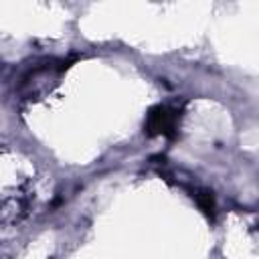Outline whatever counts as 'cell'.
<instances>
[{
    "label": "cell",
    "mask_w": 259,
    "mask_h": 259,
    "mask_svg": "<svg viewBox=\"0 0 259 259\" xmlns=\"http://www.w3.org/2000/svg\"><path fill=\"white\" fill-rule=\"evenodd\" d=\"M194 198H196V202L204 214H208V217L214 214V200H212V194L208 190H196Z\"/></svg>",
    "instance_id": "obj_2"
},
{
    "label": "cell",
    "mask_w": 259,
    "mask_h": 259,
    "mask_svg": "<svg viewBox=\"0 0 259 259\" xmlns=\"http://www.w3.org/2000/svg\"><path fill=\"white\" fill-rule=\"evenodd\" d=\"M146 130L150 136H168L172 138L174 136V130H176V113L168 107H154L150 113H148V121H146Z\"/></svg>",
    "instance_id": "obj_1"
}]
</instances>
